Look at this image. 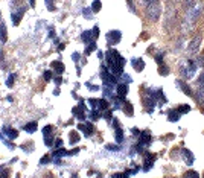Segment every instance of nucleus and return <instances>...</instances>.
<instances>
[{"label": "nucleus", "mask_w": 204, "mask_h": 178, "mask_svg": "<svg viewBox=\"0 0 204 178\" xmlns=\"http://www.w3.org/2000/svg\"><path fill=\"white\" fill-rule=\"evenodd\" d=\"M195 70H196V66H195V63H192V61H184V63L180 66V73L184 79L192 78Z\"/></svg>", "instance_id": "nucleus-1"}, {"label": "nucleus", "mask_w": 204, "mask_h": 178, "mask_svg": "<svg viewBox=\"0 0 204 178\" xmlns=\"http://www.w3.org/2000/svg\"><path fill=\"white\" fill-rule=\"evenodd\" d=\"M158 66H160V67H158V73H160V75H168V73H169V69L166 67L163 63L158 64Z\"/></svg>", "instance_id": "nucleus-13"}, {"label": "nucleus", "mask_w": 204, "mask_h": 178, "mask_svg": "<svg viewBox=\"0 0 204 178\" xmlns=\"http://www.w3.org/2000/svg\"><path fill=\"white\" fill-rule=\"evenodd\" d=\"M95 49H96V44H95V41H92V44L87 46V49H85V55H90V52H93Z\"/></svg>", "instance_id": "nucleus-19"}, {"label": "nucleus", "mask_w": 204, "mask_h": 178, "mask_svg": "<svg viewBox=\"0 0 204 178\" xmlns=\"http://www.w3.org/2000/svg\"><path fill=\"white\" fill-rule=\"evenodd\" d=\"M52 67H54V70H56L58 73H63V72H64V66L59 63V61H55V63H52Z\"/></svg>", "instance_id": "nucleus-10"}, {"label": "nucleus", "mask_w": 204, "mask_h": 178, "mask_svg": "<svg viewBox=\"0 0 204 178\" xmlns=\"http://www.w3.org/2000/svg\"><path fill=\"white\" fill-rule=\"evenodd\" d=\"M25 129H26V131H31V133H34V131L37 129V123H35V122H32V123H28Z\"/></svg>", "instance_id": "nucleus-18"}, {"label": "nucleus", "mask_w": 204, "mask_h": 178, "mask_svg": "<svg viewBox=\"0 0 204 178\" xmlns=\"http://www.w3.org/2000/svg\"><path fill=\"white\" fill-rule=\"evenodd\" d=\"M133 67H134L136 72H142L143 69H145V64H143V61H142L140 58H139V59L134 58V59H133Z\"/></svg>", "instance_id": "nucleus-7"}, {"label": "nucleus", "mask_w": 204, "mask_h": 178, "mask_svg": "<svg viewBox=\"0 0 204 178\" xmlns=\"http://www.w3.org/2000/svg\"><path fill=\"white\" fill-rule=\"evenodd\" d=\"M78 140H79V134L76 131H72L70 133V143H76Z\"/></svg>", "instance_id": "nucleus-14"}, {"label": "nucleus", "mask_w": 204, "mask_h": 178, "mask_svg": "<svg viewBox=\"0 0 204 178\" xmlns=\"http://www.w3.org/2000/svg\"><path fill=\"white\" fill-rule=\"evenodd\" d=\"M181 155H183V158H184V161H186V165H193V160H195V157H193V154L189 151V149H183L181 151Z\"/></svg>", "instance_id": "nucleus-4"}, {"label": "nucleus", "mask_w": 204, "mask_h": 178, "mask_svg": "<svg viewBox=\"0 0 204 178\" xmlns=\"http://www.w3.org/2000/svg\"><path fill=\"white\" fill-rule=\"evenodd\" d=\"M73 114L76 116V117H79V119H85V114H84V105L79 104L78 107H75V108H73Z\"/></svg>", "instance_id": "nucleus-6"}, {"label": "nucleus", "mask_w": 204, "mask_h": 178, "mask_svg": "<svg viewBox=\"0 0 204 178\" xmlns=\"http://www.w3.org/2000/svg\"><path fill=\"white\" fill-rule=\"evenodd\" d=\"M92 9H93V12H99L101 11V2H99V0H95V2H93Z\"/></svg>", "instance_id": "nucleus-15"}, {"label": "nucleus", "mask_w": 204, "mask_h": 178, "mask_svg": "<svg viewBox=\"0 0 204 178\" xmlns=\"http://www.w3.org/2000/svg\"><path fill=\"white\" fill-rule=\"evenodd\" d=\"M180 116H181V114H180L177 110H171V111L168 113V120H169V122H177V120L180 119Z\"/></svg>", "instance_id": "nucleus-8"}, {"label": "nucleus", "mask_w": 204, "mask_h": 178, "mask_svg": "<svg viewBox=\"0 0 204 178\" xmlns=\"http://www.w3.org/2000/svg\"><path fill=\"white\" fill-rule=\"evenodd\" d=\"M155 160V155L151 152H145V160H143V163H145V167H143V171H149V167H152V163Z\"/></svg>", "instance_id": "nucleus-2"}, {"label": "nucleus", "mask_w": 204, "mask_h": 178, "mask_svg": "<svg viewBox=\"0 0 204 178\" xmlns=\"http://www.w3.org/2000/svg\"><path fill=\"white\" fill-rule=\"evenodd\" d=\"M50 76H52V73H50V72H46V73H44V79L49 81V79H50Z\"/></svg>", "instance_id": "nucleus-21"}, {"label": "nucleus", "mask_w": 204, "mask_h": 178, "mask_svg": "<svg viewBox=\"0 0 204 178\" xmlns=\"http://www.w3.org/2000/svg\"><path fill=\"white\" fill-rule=\"evenodd\" d=\"M111 178H128V175L126 174H114Z\"/></svg>", "instance_id": "nucleus-20"}, {"label": "nucleus", "mask_w": 204, "mask_h": 178, "mask_svg": "<svg viewBox=\"0 0 204 178\" xmlns=\"http://www.w3.org/2000/svg\"><path fill=\"white\" fill-rule=\"evenodd\" d=\"M120 37H122V34H120L119 30H111V32L107 34V40H108L110 44H113V43H119Z\"/></svg>", "instance_id": "nucleus-3"}, {"label": "nucleus", "mask_w": 204, "mask_h": 178, "mask_svg": "<svg viewBox=\"0 0 204 178\" xmlns=\"http://www.w3.org/2000/svg\"><path fill=\"white\" fill-rule=\"evenodd\" d=\"M126 93H128V85H126V84H119V85H117V90H116V95H117L119 97L124 99Z\"/></svg>", "instance_id": "nucleus-5"}, {"label": "nucleus", "mask_w": 204, "mask_h": 178, "mask_svg": "<svg viewBox=\"0 0 204 178\" xmlns=\"http://www.w3.org/2000/svg\"><path fill=\"white\" fill-rule=\"evenodd\" d=\"M175 110H177L180 114H184V113H189V111H191V107L184 104V105H180V107H177Z\"/></svg>", "instance_id": "nucleus-11"}, {"label": "nucleus", "mask_w": 204, "mask_h": 178, "mask_svg": "<svg viewBox=\"0 0 204 178\" xmlns=\"http://www.w3.org/2000/svg\"><path fill=\"white\" fill-rule=\"evenodd\" d=\"M124 111L128 114V116H133L134 114V110H133V105L130 104V102H128V100H126V102H125V105H124Z\"/></svg>", "instance_id": "nucleus-9"}, {"label": "nucleus", "mask_w": 204, "mask_h": 178, "mask_svg": "<svg viewBox=\"0 0 204 178\" xmlns=\"http://www.w3.org/2000/svg\"><path fill=\"white\" fill-rule=\"evenodd\" d=\"M81 38H82V41H84V43H88L90 40H92V30H85V32L81 35Z\"/></svg>", "instance_id": "nucleus-12"}, {"label": "nucleus", "mask_w": 204, "mask_h": 178, "mask_svg": "<svg viewBox=\"0 0 204 178\" xmlns=\"http://www.w3.org/2000/svg\"><path fill=\"white\" fill-rule=\"evenodd\" d=\"M200 43H201V37H196L195 40H193V43L191 44V49H192V50H195L196 47H198V44H200Z\"/></svg>", "instance_id": "nucleus-17"}, {"label": "nucleus", "mask_w": 204, "mask_h": 178, "mask_svg": "<svg viewBox=\"0 0 204 178\" xmlns=\"http://www.w3.org/2000/svg\"><path fill=\"white\" fill-rule=\"evenodd\" d=\"M184 178H200L198 172H195V171H189L184 174Z\"/></svg>", "instance_id": "nucleus-16"}]
</instances>
